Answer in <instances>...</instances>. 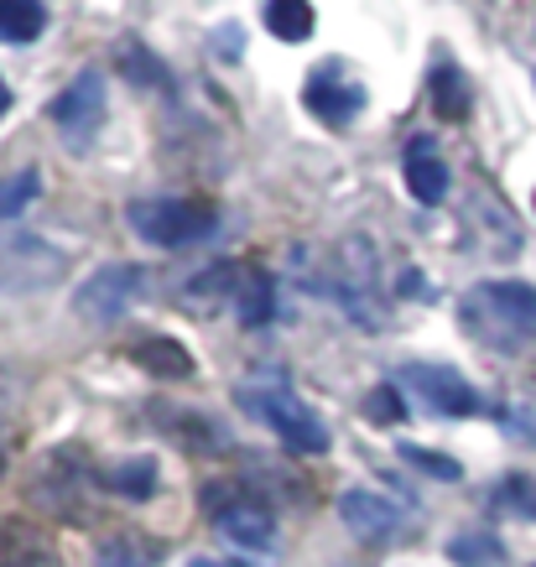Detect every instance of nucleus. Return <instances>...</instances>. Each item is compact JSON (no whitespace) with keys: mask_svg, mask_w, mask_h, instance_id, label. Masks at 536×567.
I'll list each match as a JSON object with an SVG mask.
<instances>
[{"mask_svg":"<svg viewBox=\"0 0 536 567\" xmlns=\"http://www.w3.org/2000/svg\"><path fill=\"white\" fill-rule=\"evenodd\" d=\"M458 318L489 349L536 344V287H526V281H485V287H474L464 297Z\"/></svg>","mask_w":536,"mask_h":567,"instance_id":"f257e3e1","label":"nucleus"},{"mask_svg":"<svg viewBox=\"0 0 536 567\" xmlns=\"http://www.w3.org/2000/svg\"><path fill=\"white\" fill-rule=\"evenodd\" d=\"M125 219L141 240L162 245V250H188V245L214 235L219 214H214V204H198V198H141L125 208Z\"/></svg>","mask_w":536,"mask_h":567,"instance_id":"f03ea898","label":"nucleus"},{"mask_svg":"<svg viewBox=\"0 0 536 567\" xmlns=\"http://www.w3.org/2000/svg\"><path fill=\"white\" fill-rule=\"evenodd\" d=\"M235 395H240L245 412L256 416V422H266L292 453H323V447H329V427H323L318 412H312L308 401H297L292 391H281V385H240Z\"/></svg>","mask_w":536,"mask_h":567,"instance_id":"7ed1b4c3","label":"nucleus"},{"mask_svg":"<svg viewBox=\"0 0 536 567\" xmlns=\"http://www.w3.org/2000/svg\"><path fill=\"white\" fill-rule=\"evenodd\" d=\"M141 276L146 271L131 266V260H110V266H100V271L73 292V312L89 318V323H115V318L141 297Z\"/></svg>","mask_w":536,"mask_h":567,"instance_id":"20e7f679","label":"nucleus"},{"mask_svg":"<svg viewBox=\"0 0 536 567\" xmlns=\"http://www.w3.org/2000/svg\"><path fill=\"white\" fill-rule=\"evenodd\" d=\"M48 115L69 146H89L104 125V79L100 73H79V79L48 104Z\"/></svg>","mask_w":536,"mask_h":567,"instance_id":"39448f33","label":"nucleus"},{"mask_svg":"<svg viewBox=\"0 0 536 567\" xmlns=\"http://www.w3.org/2000/svg\"><path fill=\"white\" fill-rule=\"evenodd\" d=\"M302 104H308L323 125H349L364 110V84L344 69V63H318V69L308 73Z\"/></svg>","mask_w":536,"mask_h":567,"instance_id":"423d86ee","label":"nucleus"},{"mask_svg":"<svg viewBox=\"0 0 536 567\" xmlns=\"http://www.w3.org/2000/svg\"><path fill=\"white\" fill-rule=\"evenodd\" d=\"M401 380H406V385L422 395V406H433L437 416H474L480 412L474 385H468L458 370H449V364H406Z\"/></svg>","mask_w":536,"mask_h":567,"instance_id":"0eeeda50","label":"nucleus"},{"mask_svg":"<svg viewBox=\"0 0 536 567\" xmlns=\"http://www.w3.org/2000/svg\"><path fill=\"white\" fill-rule=\"evenodd\" d=\"M208 511H214V526L235 542V547L245 551H266L271 542H277V516L266 511V505H256V499H225V495H214L208 489Z\"/></svg>","mask_w":536,"mask_h":567,"instance_id":"6e6552de","label":"nucleus"},{"mask_svg":"<svg viewBox=\"0 0 536 567\" xmlns=\"http://www.w3.org/2000/svg\"><path fill=\"white\" fill-rule=\"evenodd\" d=\"M375 287V250L364 235H349L339 245V297H344V308L360 318V328H381V312L364 302V292Z\"/></svg>","mask_w":536,"mask_h":567,"instance_id":"1a4fd4ad","label":"nucleus"},{"mask_svg":"<svg viewBox=\"0 0 536 567\" xmlns=\"http://www.w3.org/2000/svg\"><path fill=\"white\" fill-rule=\"evenodd\" d=\"M339 516L360 542H391L401 532V511L391 499H381L375 489H349L339 495Z\"/></svg>","mask_w":536,"mask_h":567,"instance_id":"9d476101","label":"nucleus"},{"mask_svg":"<svg viewBox=\"0 0 536 567\" xmlns=\"http://www.w3.org/2000/svg\"><path fill=\"white\" fill-rule=\"evenodd\" d=\"M401 177H406V188H412V198L422 208H437L443 198H449V162L437 156L433 141H412L406 146V156H401Z\"/></svg>","mask_w":536,"mask_h":567,"instance_id":"9b49d317","label":"nucleus"},{"mask_svg":"<svg viewBox=\"0 0 536 567\" xmlns=\"http://www.w3.org/2000/svg\"><path fill=\"white\" fill-rule=\"evenodd\" d=\"M131 364H141V370L156 380H188L193 375V354L177 344V339H141V344L131 349Z\"/></svg>","mask_w":536,"mask_h":567,"instance_id":"f8f14e48","label":"nucleus"},{"mask_svg":"<svg viewBox=\"0 0 536 567\" xmlns=\"http://www.w3.org/2000/svg\"><path fill=\"white\" fill-rule=\"evenodd\" d=\"M42 32H48V6H37V0H0V42L27 48Z\"/></svg>","mask_w":536,"mask_h":567,"instance_id":"ddd939ff","label":"nucleus"},{"mask_svg":"<svg viewBox=\"0 0 536 567\" xmlns=\"http://www.w3.org/2000/svg\"><path fill=\"white\" fill-rule=\"evenodd\" d=\"M260 21H266V32L277 37V42H308L312 37V6L308 0H271Z\"/></svg>","mask_w":536,"mask_h":567,"instance_id":"4468645a","label":"nucleus"},{"mask_svg":"<svg viewBox=\"0 0 536 567\" xmlns=\"http://www.w3.org/2000/svg\"><path fill=\"white\" fill-rule=\"evenodd\" d=\"M162 557L156 542H141L136 532H110L100 542V567H152Z\"/></svg>","mask_w":536,"mask_h":567,"instance_id":"2eb2a0df","label":"nucleus"},{"mask_svg":"<svg viewBox=\"0 0 536 567\" xmlns=\"http://www.w3.org/2000/svg\"><path fill=\"white\" fill-rule=\"evenodd\" d=\"M235 276H245V266H235V260H219V266H208V271H198L188 281V302H198V308H208V302H225V297L240 292V281Z\"/></svg>","mask_w":536,"mask_h":567,"instance_id":"dca6fc26","label":"nucleus"},{"mask_svg":"<svg viewBox=\"0 0 536 567\" xmlns=\"http://www.w3.org/2000/svg\"><path fill=\"white\" fill-rule=\"evenodd\" d=\"M235 308H240L245 328L271 323V276L266 271H245L240 276V292H235Z\"/></svg>","mask_w":536,"mask_h":567,"instance_id":"f3484780","label":"nucleus"},{"mask_svg":"<svg viewBox=\"0 0 536 567\" xmlns=\"http://www.w3.org/2000/svg\"><path fill=\"white\" fill-rule=\"evenodd\" d=\"M104 484L125 499H146L156 489V458H146V453H141V458H125V464H115L104 474Z\"/></svg>","mask_w":536,"mask_h":567,"instance_id":"a211bd4d","label":"nucleus"},{"mask_svg":"<svg viewBox=\"0 0 536 567\" xmlns=\"http://www.w3.org/2000/svg\"><path fill=\"white\" fill-rule=\"evenodd\" d=\"M449 557L458 567H505V547L489 532H464L449 542Z\"/></svg>","mask_w":536,"mask_h":567,"instance_id":"6ab92c4d","label":"nucleus"},{"mask_svg":"<svg viewBox=\"0 0 536 567\" xmlns=\"http://www.w3.org/2000/svg\"><path fill=\"white\" fill-rule=\"evenodd\" d=\"M433 110L443 115V121H464L468 89H464V73L453 69V63H443V69L433 73Z\"/></svg>","mask_w":536,"mask_h":567,"instance_id":"aec40b11","label":"nucleus"},{"mask_svg":"<svg viewBox=\"0 0 536 567\" xmlns=\"http://www.w3.org/2000/svg\"><path fill=\"white\" fill-rule=\"evenodd\" d=\"M37 193H42V177H37L32 167H27V173H17V177H6V183H0V219H17V214L32 204Z\"/></svg>","mask_w":536,"mask_h":567,"instance_id":"412c9836","label":"nucleus"},{"mask_svg":"<svg viewBox=\"0 0 536 567\" xmlns=\"http://www.w3.org/2000/svg\"><path fill=\"white\" fill-rule=\"evenodd\" d=\"M364 416H370V422H381V427H396L401 416H406L396 385H375V391L364 395Z\"/></svg>","mask_w":536,"mask_h":567,"instance_id":"4be33fe9","label":"nucleus"},{"mask_svg":"<svg viewBox=\"0 0 536 567\" xmlns=\"http://www.w3.org/2000/svg\"><path fill=\"white\" fill-rule=\"evenodd\" d=\"M401 458L412 468H422V474H437V480H458L464 468L453 464V458H437V453H427V447H412V443H401Z\"/></svg>","mask_w":536,"mask_h":567,"instance_id":"5701e85b","label":"nucleus"},{"mask_svg":"<svg viewBox=\"0 0 536 567\" xmlns=\"http://www.w3.org/2000/svg\"><path fill=\"white\" fill-rule=\"evenodd\" d=\"M511 505H516V511H526V516H536V484L511 480Z\"/></svg>","mask_w":536,"mask_h":567,"instance_id":"b1692460","label":"nucleus"},{"mask_svg":"<svg viewBox=\"0 0 536 567\" xmlns=\"http://www.w3.org/2000/svg\"><path fill=\"white\" fill-rule=\"evenodd\" d=\"M401 281H406V287H401V292H406V297H416V292L427 297V287H422V281H427V276H416V271H406V276H401Z\"/></svg>","mask_w":536,"mask_h":567,"instance_id":"393cba45","label":"nucleus"},{"mask_svg":"<svg viewBox=\"0 0 536 567\" xmlns=\"http://www.w3.org/2000/svg\"><path fill=\"white\" fill-rule=\"evenodd\" d=\"M188 567H235V563H225V557H193Z\"/></svg>","mask_w":536,"mask_h":567,"instance_id":"a878e982","label":"nucleus"},{"mask_svg":"<svg viewBox=\"0 0 536 567\" xmlns=\"http://www.w3.org/2000/svg\"><path fill=\"white\" fill-rule=\"evenodd\" d=\"M11 110V89H6V79H0V115Z\"/></svg>","mask_w":536,"mask_h":567,"instance_id":"bb28decb","label":"nucleus"}]
</instances>
